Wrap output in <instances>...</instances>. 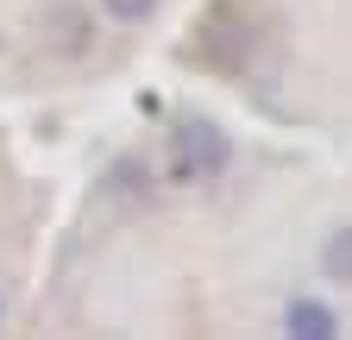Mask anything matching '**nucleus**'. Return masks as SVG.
Segmentation results:
<instances>
[{"label": "nucleus", "mask_w": 352, "mask_h": 340, "mask_svg": "<svg viewBox=\"0 0 352 340\" xmlns=\"http://www.w3.org/2000/svg\"><path fill=\"white\" fill-rule=\"evenodd\" d=\"M227 164H233V139L220 133V120H208V114L176 120V133H170V145H164V177H170L176 189L220 183V177H227Z\"/></svg>", "instance_id": "obj_1"}, {"label": "nucleus", "mask_w": 352, "mask_h": 340, "mask_svg": "<svg viewBox=\"0 0 352 340\" xmlns=\"http://www.w3.org/2000/svg\"><path fill=\"white\" fill-rule=\"evenodd\" d=\"M277 328H283L289 340H340V334H346L340 309L321 303V296H289V303L277 309Z\"/></svg>", "instance_id": "obj_2"}, {"label": "nucleus", "mask_w": 352, "mask_h": 340, "mask_svg": "<svg viewBox=\"0 0 352 340\" xmlns=\"http://www.w3.org/2000/svg\"><path fill=\"white\" fill-rule=\"evenodd\" d=\"M321 277L352 290V221H340V227L321 240Z\"/></svg>", "instance_id": "obj_3"}, {"label": "nucleus", "mask_w": 352, "mask_h": 340, "mask_svg": "<svg viewBox=\"0 0 352 340\" xmlns=\"http://www.w3.org/2000/svg\"><path fill=\"white\" fill-rule=\"evenodd\" d=\"M95 7H101L113 25H145V19H157L164 0H95Z\"/></svg>", "instance_id": "obj_4"}, {"label": "nucleus", "mask_w": 352, "mask_h": 340, "mask_svg": "<svg viewBox=\"0 0 352 340\" xmlns=\"http://www.w3.org/2000/svg\"><path fill=\"white\" fill-rule=\"evenodd\" d=\"M0 328H7V290H0Z\"/></svg>", "instance_id": "obj_5"}]
</instances>
